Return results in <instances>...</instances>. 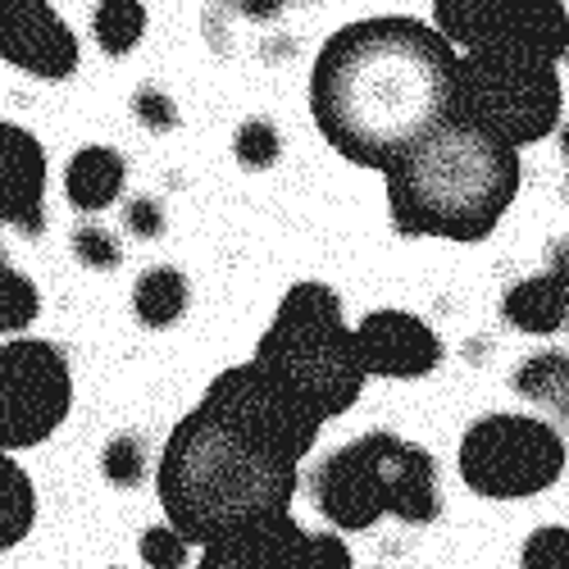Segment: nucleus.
<instances>
[{
    "mask_svg": "<svg viewBox=\"0 0 569 569\" xmlns=\"http://www.w3.org/2000/svg\"><path fill=\"white\" fill-rule=\"evenodd\" d=\"M306 569H356V560L338 533H310L306 538Z\"/></svg>",
    "mask_w": 569,
    "mask_h": 569,
    "instance_id": "nucleus-28",
    "label": "nucleus"
},
{
    "mask_svg": "<svg viewBox=\"0 0 569 569\" xmlns=\"http://www.w3.org/2000/svg\"><path fill=\"white\" fill-rule=\"evenodd\" d=\"M565 388H569V360H565V351H542V356H533V360H525L515 369V392L538 401V406H547V410H556L560 419L569 410V392Z\"/></svg>",
    "mask_w": 569,
    "mask_h": 569,
    "instance_id": "nucleus-19",
    "label": "nucleus"
},
{
    "mask_svg": "<svg viewBox=\"0 0 569 569\" xmlns=\"http://www.w3.org/2000/svg\"><path fill=\"white\" fill-rule=\"evenodd\" d=\"M101 469H106V479L114 488H137L141 479H147V447H141V438H132V433H119L106 447Z\"/></svg>",
    "mask_w": 569,
    "mask_h": 569,
    "instance_id": "nucleus-22",
    "label": "nucleus"
},
{
    "mask_svg": "<svg viewBox=\"0 0 569 569\" xmlns=\"http://www.w3.org/2000/svg\"><path fill=\"white\" fill-rule=\"evenodd\" d=\"M237 10H242L247 19H260V23H269V19H278V10H282V0H232Z\"/></svg>",
    "mask_w": 569,
    "mask_h": 569,
    "instance_id": "nucleus-30",
    "label": "nucleus"
},
{
    "mask_svg": "<svg viewBox=\"0 0 569 569\" xmlns=\"http://www.w3.org/2000/svg\"><path fill=\"white\" fill-rule=\"evenodd\" d=\"M123 228L132 237H160L164 232V210L151 197H137V201L123 206Z\"/></svg>",
    "mask_w": 569,
    "mask_h": 569,
    "instance_id": "nucleus-29",
    "label": "nucleus"
},
{
    "mask_svg": "<svg viewBox=\"0 0 569 569\" xmlns=\"http://www.w3.org/2000/svg\"><path fill=\"white\" fill-rule=\"evenodd\" d=\"M460 479L488 501H525L560 483L565 438L529 415H483L460 438Z\"/></svg>",
    "mask_w": 569,
    "mask_h": 569,
    "instance_id": "nucleus-7",
    "label": "nucleus"
},
{
    "mask_svg": "<svg viewBox=\"0 0 569 569\" xmlns=\"http://www.w3.org/2000/svg\"><path fill=\"white\" fill-rule=\"evenodd\" d=\"M501 315L510 328H519V333H556V328H565L569 319V288H565V247L551 251V269L515 282V288L506 292L501 301Z\"/></svg>",
    "mask_w": 569,
    "mask_h": 569,
    "instance_id": "nucleus-13",
    "label": "nucleus"
},
{
    "mask_svg": "<svg viewBox=\"0 0 569 569\" xmlns=\"http://www.w3.org/2000/svg\"><path fill=\"white\" fill-rule=\"evenodd\" d=\"M560 110V69L538 56L492 41L456 60V119L506 141L510 151L556 132Z\"/></svg>",
    "mask_w": 569,
    "mask_h": 569,
    "instance_id": "nucleus-6",
    "label": "nucleus"
},
{
    "mask_svg": "<svg viewBox=\"0 0 569 569\" xmlns=\"http://www.w3.org/2000/svg\"><path fill=\"white\" fill-rule=\"evenodd\" d=\"M388 210L401 237L483 242L519 192V151L506 141L447 119L383 169Z\"/></svg>",
    "mask_w": 569,
    "mask_h": 569,
    "instance_id": "nucleus-3",
    "label": "nucleus"
},
{
    "mask_svg": "<svg viewBox=\"0 0 569 569\" xmlns=\"http://www.w3.org/2000/svg\"><path fill=\"white\" fill-rule=\"evenodd\" d=\"M319 429L323 419L260 360L223 369L164 442L156 492L169 529L206 547L288 515Z\"/></svg>",
    "mask_w": 569,
    "mask_h": 569,
    "instance_id": "nucleus-1",
    "label": "nucleus"
},
{
    "mask_svg": "<svg viewBox=\"0 0 569 569\" xmlns=\"http://www.w3.org/2000/svg\"><path fill=\"white\" fill-rule=\"evenodd\" d=\"M0 228H46V151L41 141L0 119Z\"/></svg>",
    "mask_w": 569,
    "mask_h": 569,
    "instance_id": "nucleus-11",
    "label": "nucleus"
},
{
    "mask_svg": "<svg viewBox=\"0 0 569 569\" xmlns=\"http://www.w3.org/2000/svg\"><path fill=\"white\" fill-rule=\"evenodd\" d=\"M41 315V292L28 273H19L0 251V333H23Z\"/></svg>",
    "mask_w": 569,
    "mask_h": 569,
    "instance_id": "nucleus-21",
    "label": "nucleus"
},
{
    "mask_svg": "<svg viewBox=\"0 0 569 569\" xmlns=\"http://www.w3.org/2000/svg\"><path fill=\"white\" fill-rule=\"evenodd\" d=\"M519 565L525 569H569V529L565 525L538 529L525 542V551H519Z\"/></svg>",
    "mask_w": 569,
    "mask_h": 569,
    "instance_id": "nucleus-24",
    "label": "nucleus"
},
{
    "mask_svg": "<svg viewBox=\"0 0 569 569\" xmlns=\"http://www.w3.org/2000/svg\"><path fill=\"white\" fill-rule=\"evenodd\" d=\"M506 46L525 56H538L547 64H560L569 51V14H565V0H519L506 32L497 37ZM492 46V41H488Z\"/></svg>",
    "mask_w": 569,
    "mask_h": 569,
    "instance_id": "nucleus-14",
    "label": "nucleus"
},
{
    "mask_svg": "<svg viewBox=\"0 0 569 569\" xmlns=\"http://www.w3.org/2000/svg\"><path fill=\"white\" fill-rule=\"evenodd\" d=\"M123 178H128V164H123L119 151H110V147H82L69 160V169H64V197H69L73 210L97 214V210L119 201Z\"/></svg>",
    "mask_w": 569,
    "mask_h": 569,
    "instance_id": "nucleus-16",
    "label": "nucleus"
},
{
    "mask_svg": "<svg viewBox=\"0 0 569 569\" xmlns=\"http://www.w3.org/2000/svg\"><path fill=\"white\" fill-rule=\"evenodd\" d=\"M282 151V141H278V128L269 119H247L242 128H237V141H232V156L242 160L247 169H269Z\"/></svg>",
    "mask_w": 569,
    "mask_h": 569,
    "instance_id": "nucleus-23",
    "label": "nucleus"
},
{
    "mask_svg": "<svg viewBox=\"0 0 569 569\" xmlns=\"http://www.w3.org/2000/svg\"><path fill=\"white\" fill-rule=\"evenodd\" d=\"M132 114L147 123L151 132H173L178 128V110L173 101L164 97L160 87H137V97H132Z\"/></svg>",
    "mask_w": 569,
    "mask_h": 569,
    "instance_id": "nucleus-27",
    "label": "nucleus"
},
{
    "mask_svg": "<svg viewBox=\"0 0 569 569\" xmlns=\"http://www.w3.org/2000/svg\"><path fill=\"white\" fill-rule=\"evenodd\" d=\"M519 0H433V32L460 51H479V46L497 41L510 23Z\"/></svg>",
    "mask_w": 569,
    "mask_h": 569,
    "instance_id": "nucleus-15",
    "label": "nucleus"
},
{
    "mask_svg": "<svg viewBox=\"0 0 569 569\" xmlns=\"http://www.w3.org/2000/svg\"><path fill=\"white\" fill-rule=\"evenodd\" d=\"M73 406V378L60 347L14 338L0 347V451L41 447Z\"/></svg>",
    "mask_w": 569,
    "mask_h": 569,
    "instance_id": "nucleus-8",
    "label": "nucleus"
},
{
    "mask_svg": "<svg viewBox=\"0 0 569 569\" xmlns=\"http://www.w3.org/2000/svg\"><path fill=\"white\" fill-rule=\"evenodd\" d=\"M310 497L328 525L347 533L373 529L383 515L429 525L442 510L433 456L397 433H365L323 456L310 473Z\"/></svg>",
    "mask_w": 569,
    "mask_h": 569,
    "instance_id": "nucleus-4",
    "label": "nucleus"
},
{
    "mask_svg": "<svg viewBox=\"0 0 569 569\" xmlns=\"http://www.w3.org/2000/svg\"><path fill=\"white\" fill-rule=\"evenodd\" d=\"M456 46L419 19L347 23L315 56L310 114L342 160L388 169L456 119Z\"/></svg>",
    "mask_w": 569,
    "mask_h": 569,
    "instance_id": "nucleus-2",
    "label": "nucleus"
},
{
    "mask_svg": "<svg viewBox=\"0 0 569 569\" xmlns=\"http://www.w3.org/2000/svg\"><path fill=\"white\" fill-rule=\"evenodd\" d=\"M187 551L192 547H187L169 525L141 533V560H147L151 569H187Z\"/></svg>",
    "mask_w": 569,
    "mask_h": 569,
    "instance_id": "nucleus-26",
    "label": "nucleus"
},
{
    "mask_svg": "<svg viewBox=\"0 0 569 569\" xmlns=\"http://www.w3.org/2000/svg\"><path fill=\"white\" fill-rule=\"evenodd\" d=\"M256 360L273 369L323 423L360 401L365 365L342 319V297L328 282H297L278 301L273 323L256 342Z\"/></svg>",
    "mask_w": 569,
    "mask_h": 569,
    "instance_id": "nucleus-5",
    "label": "nucleus"
},
{
    "mask_svg": "<svg viewBox=\"0 0 569 569\" xmlns=\"http://www.w3.org/2000/svg\"><path fill=\"white\" fill-rule=\"evenodd\" d=\"M73 256H78L87 269H119V260H123L119 242H114L106 228H97V223H87V228L73 232Z\"/></svg>",
    "mask_w": 569,
    "mask_h": 569,
    "instance_id": "nucleus-25",
    "label": "nucleus"
},
{
    "mask_svg": "<svg viewBox=\"0 0 569 569\" xmlns=\"http://www.w3.org/2000/svg\"><path fill=\"white\" fill-rule=\"evenodd\" d=\"M0 60L60 82L78 69V37L51 0H0Z\"/></svg>",
    "mask_w": 569,
    "mask_h": 569,
    "instance_id": "nucleus-9",
    "label": "nucleus"
},
{
    "mask_svg": "<svg viewBox=\"0 0 569 569\" xmlns=\"http://www.w3.org/2000/svg\"><path fill=\"white\" fill-rule=\"evenodd\" d=\"M187 301H192V292H187V278L173 269V264H156L137 278L132 288V310L137 319L147 328H169L187 315Z\"/></svg>",
    "mask_w": 569,
    "mask_h": 569,
    "instance_id": "nucleus-17",
    "label": "nucleus"
},
{
    "mask_svg": "<svg viewBox=\"0 0 569 569\" xmlns=\"http://www.w3.org/2000/svg\"><path fill=\"white\" fill-rule=\"evenodd\" d=\"M356 333V351L365 373L378 378H423L442 365V342L423 319H415L410 310H373L360 319Z\"/></svg>",
    "mask_w": 569,
    "mask_h": 569,
    "instance_id": "nucleus-10",
    "label": "nucleus"
},
{
    "mask_svg": "<svg viewBox=\"0 0 569 569\" xmlns=\"http://www.w3.org/2000/svg\"><path fill=\"white\" fill-rule=\"evenodd\" d=\"M91 32L106 56H128L132 46L147 32V6L141 0H101L97 14H91Z\"/></svg>",
    "mask_w": 569,
    "mask_h": 569,
    "instance_id": "nucleus-20",
    "label": "nucleus"
},
{
    "mask_svg": "<svg viewBox=\"0 0 569 569\" xmlns=\"http://www.w3.org/2000/svg\"><path fill=\"white\" fill-rule=\"evenodd\" d=\"M32 519H37L32 479L10 451H0V551L19 547L32 533Z\"/></svg>",
    "mask_w": 569,
    "mask_h": 569,
    "instance_id": "nucleus-18",
    "label": "nucleus"
},
{
    "mask_svg": "<svg viewBox=\"0 0 569 569\" xmlns=\"http://www.w3.org/2000/svg\"><path fill=\"white\" fill-rule=\"evenodd\" d=\"M306 538L310 533L288 510L206 542L197 569H306Z\"/></svg>",
    "mask_w": 569,
    "mask_h": 569,
    "instance_id": "nucleus-12",
    "label": "nucleus"
}]
</instances>
